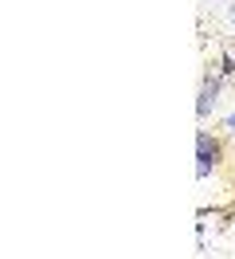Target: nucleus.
Masks as SVG:
<instances>
[{
  "instance_id": "f03ea898",
  "label": "nucleus",
  "mask_w": 235,
  "mask_h": 259,
  "mask_svg": "<svg viewBox=\"0 0 235 259\" xmlns=\"http://www.w3.org/2000/svg\"><path fill=\"white\" fill-rule=\"evenodd\" d=\"M219 87H223V79H208L200 87V98H196V114L200 118H208L212 114V106H216V95H219Z\"/></svg>"
},
{
  "instance_id": "7ed1b4c3",
  "label": "nucleus",
  "mask_w": 235,
  "mask_h": 259,
  "mask_svg": "<svg viewBox=\"0 0 235 259\" xmlns=\"http://www.w3.org/2000/svg\"><path fill=\"white\" fill-rule=\"evenodd\" d=\"M223 126H227V130H235V110L227 114V122H223Z\"/></svg>"
},
{
  "instance_id": "f257e3e1",
  "label": "nucleus",
  "mask_w": 235,
  "mask_h": 259,
  "mask_svg": "<svg viewBox=\"0 0 235 259\" xmlns=\"http://www.w3.org/2000/svg\"><path fill=\"white\" fill-rule=\"evenodd\" d=\"M216 157H219V149L208 142V134H196V177H208Z\"/></svg>"
}]
</instances>
